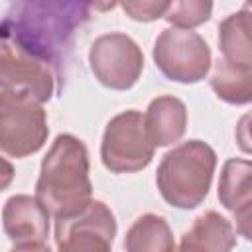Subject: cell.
Segmentation results:
<instances>
[{
    "label": "cell",
    "instance_id": "6da1fadb",
    "mask_svg": "<svg viewBox=\"0 0 252 252\" xmlns=\"http://www.w3.org/2000/svg\"><path fill=\"white\" fill-rule=\"evenodd\" d=\"M89 16V0H10L2 22V39L59 69L73 33Z\"/></svg>",
    "mask_w": 252,
    "mask_h": 252
},
{
    "label": "cell",
    "instance_id": "7a4b0ae2",
    "mask_svg": "<svg viewBox=\"0 0 252 252\" xmlns=\"http://www.w3.org/2000/svg\"><path fill=\"white\" fill-rule=\"evenodd\" d=\"M89 171V152L83 140L73 134H59L41 159L35 181V195L53 219L69 217L93 201Z\"/></svg>",
    "mask_w": 252,
    "mask_h": 252
},
{
    "label": "cell",
    "instance_id": "3957f363",
    "mask_svg": "<svg viewBox=\"0 0 252 252\" xmlns=\"http://www.w3.org/2000/svg\"><path fill=\"white\" fill-rule=\"evenodd\" d=\"M215 169V150L203 140H187L173 146L161 158L156 185L167 205L189 211L207 199Z\"/></svg>",
    "mask_w": 252,
    "mask_h": 252
},
{
    "label": "cell",
    "instance_id": "277c9868",
    "mask_svg": "<svg viewBox=\"0 0 252 252\" xmlns=\"http://www.w3.org/2000/svg\"><path fill=\"white\" fill-rule=\"evenodd\" d=\"M49 136L43 102L0 89V150L8 158H28L39 152Z\"/></svg>",
    "mask_w": 252,
    "mask_h": 252
},
{
    "label": "cell",
    "instance_id": "5b68a950",
    "mask_svg": "<svg viewBox=\"0 0 252 252\" xmlns=\"http://www.w3.org/2000/svg\"><path fill=\"white\" fill-rule=\"evenodd\" d=\"M156 144L148 136L144 114L124 110L108 120L100 142V159L110 173H136L154 159Z\"/></svg>",
    "mask_w": 252,
    "mask_h": 252
},
{
    "label": "cell",
    "instance_id": "8992f818",
    "mask_svg": "<svg viewBox=\"0 0 252 252\" xmlns=\"http://www.w3.org/2000/svg\"><path fill=\"white\" fill-rule=\"evenodd\" d=\"M152 57L165 79L181 85L203 81L213 63L209 43L197 32L175 26L161 30L154 41Z\"/></svg>",
    "mask_w": 252,
    "mask_h": 252
},
{
    "label": "cell",
    "instance_id": "52a82bcc",
    "mask_svg": "<svg viewBox=\"0 0 252 252\" xmlns=\"http://www.w3.org/2000/svg\"><path fill=\"white\" fill-rule=\"evenodd\" d=\"M89 65L94 79L112 91L132 89L144 71V53L126 33L110 32L98 35L89 49Z\"/></svg>",
    "mask_w": 252,
    "mask_h": 252
},
{
    "label": "cell",
    "instance_id": "ba28073f",
    "mask_svg": "<svg viewBox=\"0 0 252 252\" xmlns=\"http://www.w3.org/2000/svg\"><path fill=\"white\" fill-rule=\"evenodd\" d=\"M118 224L104 201L93 199L81 211L55 219V246L61 252H108Z\"/></svg>",
    "mask_w": 252,
    "mask_h": 252
},
{
    "label": "cell",
    "instance_id": "9c48e42d",
    "mask_svg": "<svg viewBox=\"0 0 252 252\" xmlns=\"http://www.w3.org/2000/svg\"><path fill=\"white\" fill-rule=\"evenodd\" d=\"M55 79L57 73L47 61L32 55L8 39H2L0 89L47 102L55 93Z\"/></svg>",
    "mask_w": 252,
    "mask_h": 252
},
{
    "label": "cell",
    "instance_id": "30bf717a",
    "mask_svg": "<svg viewBox=\"0 0 252 252\" xmlns=\"http://www.w3.org/2000/svg\"><path fill=\"white\" fill-rule=\"evenodd\" d=\"M49 219L51 213L37 195H12L2 209V228L12 250H49Z\"/></svg>",
    "mask_w": 252,
    "mask_h": 252
},
{
    "label": "cell",
    "instance_id": "8fae6325",
    "mask_svg": "<svg viewBox=\"0 0 252 252\" xmlns=\"http://www.w3.org/2000/svg\"><path fill=\"white\" fill-rule=\"evenodd\" d=\"M146 130L156 148L173 146L185 136L187 130V106L173 94L156 96L144 114Z\"/></svg>",
    "mask_w": 252,
    "mask_h": 252
},
{
    "label": "cell",
    "instance_id": "7c38bea8",
    "mask_svg": "<svg viewBox=\"0 0 252 252\" xmlns=\"http://www.w3.org/2000/svg\"><path fill=\"white\" fill-rule=\"evenodd\" d=\"M236 246L232 222L217 211L199 215L191 228L183 232L179 250L189 252H226Z\"/></svg>",
    "mask_w": 252,
    "mask_h": 252
},
{
    "label": "cell",
    "instance_id": "4fadbf2b",
    "mask_svg": "<svg viewBox=\"0 0 252 252\" xmlns=\"http://www.w3.org/2000/svg\"><path fill=\"white\" fill-rule=\"evenodd\" d=\"M219 49L226 61L252 67V10L240 8L219 24Z\"/></svg>",
    "mask_w": 252,
    "mask_h": 252
},
{
    "label": "cell",
    "instance_id": "5bb4252c",
    "mask_svg": "<svg viewBox=\"0 0 252 252\" xmlns=\"http://www.w3.org/2000/svg\"><path fill=\"white\" fill-rule=\"evenodd\" d=\"M209 85L217 98L226 104H252V67L220 57L211 73Z\"/></svg>",
    "mask_w": 252,
    "mask_h": 252
},
{
    "label": "cell",
    "instance_id": "9a60e30c",
    "mask_svg": "<svg viewBox=\"0 0 252 252\" xmlns=\"http://www.w3.org/2000/svg\"><path fill=\"white\" fill-rule=\"evenodd\" d=\"M124 248L128 252H173L177 246L167 220L161 215L146 213L128 228Z\"/></svg>",
    "mask_w": 252,
    "mask_h": 252
},
{
    "label": "cell",
    "instance_id": "2e32d148",
    "mask_svg": "<svg viewBox=\"0 0 252 252\" xmlns=\"http://www.w3.org/2000/svg\"><path fill=\"white\" fill-rule=\"evenodd\" d=\"M219 201L226 211H236L240 205L252 199V161L232 158L222 163L219 189Z\"/></svg>",
    "mask_w": 252,
    "mask_h": 252
},
{
    "label": "cell",
    "instance_id": "e0dca14e",
    "mask_svg": "<svg viewBox=\"0 0 252 252\" xmlns=\"http://www.w3.org/2000/svg\"><path fill=\"white\" fill-rule=\"evenodd\" d=\"M213 16V0H171L165 20L183 30H193L209 22Z\"/></svg>",
    "mask_w": 252,
    "mask_h": 252
},
{
    "label": "cell",
    "instance_id": "ac0fdd59",
    "mask_svg": "<svg viewBox=\"0 0 252 252\" xmlns=\"http://www.w3.org/2000/svg\"><path fill=\"white\" fill-rule=\"evenodd\" d=\"M124 14L136 22H156L165 18L171 0H118Z\"/></svg>",
    "mask_w": 252,
    "mask_h": 252
},
{
    "label": "cell",
    "instance_id": "d6986e66",
    "mask_svg": "<svg viewBox=\"0 0 252 252\" xmlns=\"http://www.w3.org/2000/svg\"><path fill=\"white\" fill-rule=\"evenodd\" d=\"M234 142L240 152L252 156V110L242 114L234 128Z\"/></svg>",
    "mask_w": 252,
    "mask_h": 252
},
{
    "label": "cell",
    "instance_id": "ffe728a7",
    "mask_svg": "<svg viewBox=\"0 0 252 252\" xmlns=\"http://www.w3.org/2000/svg\"><path fill=\"white\" fill-rule=\"evenodd\" d=\"M232 220H234L236 232L248 242H252V199L240 205L236 211H232Z\"/></svg>",
    "mask_w": 252,
    "mask_h": 252
},
{
    "label": "cell",
    "instance_id": "44dd1931",
    "mask_svg": "<svg viewBox=\"0 0 252 252\" xmlns=\"http://www.w3.org/2000/svg\"><path fill=\"white\" fill-rule=\"evenodd\" d=\"M118 0H89L91 8L96 10V12H110L114 6H116Z\"/></svg>",
    "mask_w": 252,
    "mask_h": 252
},
{
    "label": "cell",
    "instance_id": "7402d4cb",
    "mask_svg": "<svg viewBox=\"0 0 252 252\" xmlns=\"http://www.w3.org/2000/svg\"><path fill=\"white\" fill-rule=\"evenodd\" d=\"M4 165H6V179H4V183H2V189L8 187V181H10V177H12V165L8 163V159H4Z\"/></svg>",
    "mask_w": 252,
    "mask_h": 252
},
{
    "label": "cell",
    "instance_id": "603a6c76",
    "mask_svg": "<svg viewBox=\"0 0 252 252\" xmlns=\"http://www.w3.org/2000/svg\"><path fill=\"white\" fill-rule=\"evenodd\" d=\"M244 8H248V10H252V0H244Z\"/></svg>",
    "mask_w": 252,
    "mask_h": 252
}]
</instances>
